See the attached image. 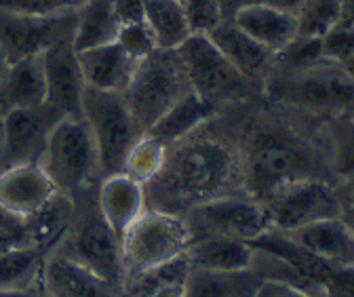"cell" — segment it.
Wrapping results in <instances>:
<instances>
[{
  "instance_id": "cell-1",
  "label": "cell",
  "mask_w": 354,
  "mask_h": 297,
  "mask_svg": "<svg viewBox=\"0 0 354 297\" xmlns=\"http://www.w3.org/2000/svg\"><path fill=\"white\" fill-rule=\"evenodd\" d=\"M213 120L165 148L158 171L144 184L146 209L186 215L207 200L245 194L236 137L215 131Z\"/></svg>"
},
{
  "instance_id": "cell-2",
  "label": "cell",
  "mask_w": 354,
  "mask_h": 297,
  "mask_svg": "<svg viewBox=\"0 0 354 297\" xmlns=\"http://www.w3.org/2000/svg\"><path fill=\"white\" fill-rule=\"evenodd\" d=\"M236 144L241 154L243 190L257 202L301 180L335 184L319 131L313 140L293 126L263 122L255 126L251 124L236 137Z\"/></svg>"
},
{
  "instance_id": "cell-3",
  "label": "cell",
  "mask_w": 354,
  "mask_h": 297,
  "mask_svg": "<svg viewBox=\"0 0 354 297\" xmlns=\"http://www.w3.org/2000/svg\"><path fill=\"white\" fill-rule=\"evenodd\" d=\"M72 202L74 213L70 228L53 253L66 256L84 268L102 274L104 278L122 285L124 268L120 236L102 215V209L97 204V186L78 192L72 196Z\"/></svg>"
},
{
  "instance_id": "cell-4",
  "label": "cell",
  "mask_w": 354,
  "mask_h": 297,
  "mask_svg": "<svg viewBox=\"0 0 354 297\" xmlns=\"http://www.w3.org/2000/svg\"><path fill=\"white\" fill-rule=\"evenodd\" d=\"M190 91L186 70L175 49H154L138 61L136 74L122 97L138 129L148 133L158 118Z\"/></svg>"
},
{
  "instance_id": "cell-5",
  "label": "cell",
  "mask_w": 354,
  "mask_h": 297,
  "mask_svg": "<svg viewBox=\"0 0 354 297\" xmlns=\"http://www.w3.org/2000/svg\"><path fill=\"white\" fill-rule=\"evenodd\" d=\"M38 164L68 196L100 184L97 148L82 116H64L53 126Z\"/></svg>"
},
{
  "instance_id": "cell-6",
  "label": "cell",
  "mask_w": 354,
  "mask_h": 297,
  "mask_svg": "<svg viewBox=\"0 0 354 297\" xmlns=\"http://www.w3.org/2000/svg\"><path fill=\"white\" fill-rule=\"evenodd\" d=\"M190 242L184 215L146 209L120 236L124 278L186 258Z\"/></svg>"
},
{
  "instance_id": "cell-7",
  "label": "cell",
  "mask_w": 354,
  "mask_h": 297,
  "mask_svg": "<svg viewBox=\"0 0 354 297\" xmlns=\"http://www.w3.org/2000/svg\"><path fill=\"white\" fill-rule=\"evenodd\" d=\"M82 118L97 148L100 175L108 178L122 173L129 152L144 135L133 120L122 93L84 87Z\"/></svg>"
},
{
  "instance_id": "cell-8",
  "label": "cell",
  "mask_w": 354,
  "mask_h": 297,
  "mask_svg": "<svg viewBox=\"0 0 354 297\" xmlns=\"http://www.w3.org/2000/svg\"><path fill=\"white\" fill-rule=\"evenodd\" d=\"M268 95L283 106L335 116L354 104V82L342 66L323 61L268 82Z\"/></svg>"
},
{
  "instance_id": "cell-9",
  "label": "cell",
  "mask_w": 354,
  "mask_h": 297,
  "mask_svg": "<svg viewBox=\"0 0 354 297\" xmlns=\"http://www.w3.org/2000/svg\"><path fill=\"white\" fill-rule=\"evenodd\" d=\"M175 53L186 70L190 89L211 106L217 108L249 95L253 80L245 78L221 55L207 34L192 32Z\"/></svg>"
},
{
  "instance_id": "cell-10",
  "label": "cell",
  "mask_w": 354,
  "mask_h": 297,
  "mask_svg": "<svg viewBox=\"0 0 354 297\" xmlns=\"http://www.w3.org/2000/svg\"><path fill=\"white\" fill-rule=\"evenodd\" d=\"M192 240L217 236L243 242H253L266 230H270L263 207L247 194H228L207 200L184 215Z\"/></svg>"
},
{
  "instance_id": "cell-11",
  "label": "cell",
  "mask_w": 354,
  "mask_h": 297,
  "mask_svg": "<svg viewBox=\"0 0 354 297\" xmlns=\"http://www.w3.org/2000/svg\"><path fill=\"white\" fill-rule=\"evenodd\" d=\"M268 215L270 228L291 232L329 218H339L335 184L323 180L293 182L259 202Z\"/></svg>"
},
{
  "instance_id": "cell-12",
  "label": "cell",
  "mask_w": 354,
  "mask_h": 297,
  "mask_svg": "<svg viewBox=\"0 0 354 297\" xmlns=\"http://www.w3.org/2000/svg\"><path fill=\"white\" fill-rule=\"evenodd\" d=\"M64 114L51 104L34 108H15L5 112L3 144H0V169L40 162L53 126Z\"/></svg>"
},
{
  "instance_id": "cell-13",
  "label": "cell",
  "mask_w": 354,
  "mask_h": 297,
  "mask_svg": "<svg viewBox=\"0 0 354 297\" xmlns=\"http://www.w3.org/2000/svg\"><path fill=\"white\" fill-rule=\"evenodd\" d=\"M76 28V13L59 17L28 15L9 9H0V49L9 64L40 55L57 40L72 38Z\"/></svg>"
},
{
  "instance_id": "cell-14",
  "label": "cell",
  "mask_w": 354,
  "mask_h": 297,
  "mask_svg": "<svg viewBox=\"0 0 354 297\" xmlns=\"http://www.w3.org/2000/svg\"><path fill=\"white\" fill-rule=\"evenodd\" d=\"M40 57L47 80V104L57 108L64 116H82L84 80L72 38L57 40L44 49Z\"/></svg>"
},
{
  "instance_id": "cell-15",
  "label": "cell",
  "mask_w": 354,
  "mask_h": 297,
  "mask_svg": "<svg viewBox=\"0 0 354 297\" xmlns=\"http://www.w3.org/2000/svg\"><path fill=\"white\" fill-rule=\"evenodd\" d=\"M42 289L47 297H120L122 285L59 253H49L42 266Z\"/></svg>"
},
{
  "instance_id": "cell-16",
  "label": "cell",
  "mask_w": 354,
  "mask_h": 297,
  "mask_svg": "<svg viewBox=\"0 0 354 297\" xmlns=\"http://www.w3.org/2000/svg\"><path fill=\"white\" fill-rule=\"evenodd\" d=\"M59 190L38 162L0 169V207L19 218H30Z\"/></svg>"
},
{
  "instance_id": "cell-17",
  "label": "cell",
  "mask_w": 354,
  "mask_h": 297,
  "mask_svg": "<svg viewBox=\"0 0 354 297\" xmlns=\"http://www.w3.org/2000/svg\"><path fill=\"white\" fill-rule=\"evenodd\" d=\"M76 55L84 87H93L100 91L124 93L138 68V59H133L118 42L78 51Z\"/></svg>"
},
{
  "instance_id": "cell-18",
  "label": "cell",
  "mask_w": 354,
  "mask_h": 297,
  "mask_svg": "<svg viewBox=\"0 0 354 297\" xmlns=\"http://www.w3.org/2000/svg\"><path fill=\"white\" fill-rule=\"evenodd\" d=\"M287 234L329 266H354V230L342 218H329Z\"/></svg>"
},
{
  "instance_id": "cell-19",
  "label": "cell",
  "mask_w": 354,
  "mask_h": 297,
  "mask_svg": "<svg viewBox=\"0 0 354 297\" xmlns=\"http://www.w3.org/2000/svg\"><path fill=\"white\" fill-rule=\"evenodd\" d=\"M97 204L112 230L122 236V232L146 211L144 184L127 173L102 178L97 184Z\"/></svg>"
},
{
  "instance_id": "cell-20",
  "label": "cell",
  "mask_w": 354,
  "mask_h": 297,
  "mask_svg": "<svg viewBox=\"0 0 354 297\" xmlns=\"http://www.w3.org/2000/svg\"><path fill=\"white\" fill-rule=\"evenodd\" d=\"M207 36L219 49V53L249 80H257L270 70L274 61V55L268 49H263L249 34H245L232 19H224Z\"/></svg>"
},
{
  "instance_id": "cell-21",
  "label": "cell",
  "mask_w": 354,
  "mask_h": 297,
  "mask_svg": "<svg viewBox=\"0 0 354 297\" xmlns=\"http://www.w3.org/2000/svg\"><path fill=\"white\" fill-rule=\"evenodd\" d=\"M232 21L272 55L281 53L297 36V19L293 13L261 5H243Z\"/></svg>"
},
{
  "instance_id": "cell-22",
  "label": "cell",
  "mask_w": 354,
  "mask_h": 297,
  "mask_svg": "<svg viewBox=\"0 0 354 297\" xmlns=\"http://www.w3.org/2000/svg\"><path fill=\"white\" fill-rule=\"evenodd\" d=\"M47 104V80H44L42 57L32 55L11 61L0 87V110L34 108Z\"/></svg>"
},
{
  "instance_id": "cell-23",
  "label": "cell",
  "mask_w": 354,
  "mask_h": 297,
  "mask_svg": "<svg viewBox=\"0 0 354 297\" xmlns=\"http://www.w3.org/2000/svg\"><path fill=\"white\" fill-rule=\"evenodd\" d=\"M261 278L251 270H209L190 266L182 297H255Z\"/></svg>"
},
{
  "instance_id": "cell-24",
  "label": "cell",
  "mask_w": 354,
  "mask_h": 297,
  "mask_svg": "<svg viewBox=\"0 0 354 297\" xmlns=\"http://www.w3.org/2000/svg\"><path fill=\"white\" fill-rule=\"evenodd\" d=\"M215 116H217V108L211 106L209 102H205L203 97H198L194 91H190L177 104H173L158 118V122L152 126V129L144 135L154 137L156 142H160L167 148L175 142L184 140L186 135H190L192 131H196L198 126L213 120Z\"/></svg>"
},
{
  "instance_id": "cell-25",
  "label": "cell",
  "mask_w": 354,
  "mask_h": 297,
  "mask_svg": "<svg viewBox=\"0 0 354 297\" xmlns=\"http://www.w3.org/2000/svg\"><path fill=\"white\" fill-rule=\"evenodd\" d=\"M120 19L114 0H84L76 11V28L72 36L74 51H86L116 42Z\"/></svg>"
},
{
  "instance_id": "cell-26",
  "label": "cell",
  "mask_w": 354,
  "mask_h": 297,
  "mask_svg": "<svg viewBox=\"0 0 354 297\" xmlns=\"http://www.w3.org/2000/svg\"><path fill=\"white\" fill-rule=\"evenodd\" d=\"M325 156L335 184L354 180V114L342 112L325 120L319 129Z\"/></svg>"
},
{
  "instance_id": "cell-27",
  "label": "cell",
  "mask_w": 354,
  "mask_h": 297,
  "mask_svg": "<svg viewBox=\"0 0 354 297\" xmlns=\"http://www.w3.org/2000/svg\"><path fill=\"white\" fill-rule=\"evenodd\" d=\"M72 213H74L72 196L57 192L47 204H42L34 215L26 218L32 247H36L44 256L53 253L70 228Z\"/></svg>"
},
{
  "instance_id": "cell-28",
  "label": "cell",
  "mask_w": 354,
  "mask_h": 297,
  "mask_svg": "<svg viewBox=\"0 0 354 297\" xmlns=\"http://www.w3.org/2000/svg\"><path fill=\"white\" fill-rule=\"evenodd\" d=\"M188 264L209 270H249L253 247L232 238H196L188 247Z\"/></svg>"
},
{
  "instance_id": "cell-29",
  "label": "cell",
  "mask_w": 354,
  "mask_h": 297,
  "mask_svg": "<svg viewBox=\"0 0 354 297\" xmlns=\"http://www.w3.org/2000/svg\"><path fill=\"white\" fill-rule=\"evenodd\" d=\"M144 21L156 49H177L192 34L182 0H144Z\"/></svg>"
},
{
  "instance_id": "cell-30",
  "label": "cell",
  "mask_w": 354,
  "mask_h": 297,
  "mask_svg": "<svg viewBox=\"0 0 354 297\" xmlns=\"http://www.w3.org/2000/svg\"><path fill=\"white\" fill-rule=\"evenodd\" d=\"M44 253L36 247H19L0 256V291H24L42 285Z\"/></svg>"
},
{
  "instance_id": "cell-31",
  "label": "cell",
  "mask_w": 354,
  "mask_h": 297,
  "mask_svg": "<svg viewBox=\"0 0 354 297\" xmlns=\"http://www.w3.org/2000/svg\"><path fill=\"white\" fill-rule=\"evenodd\" d=\"M346 0H304L295 13L297 36L321 38L344 19Z\"/></svg>"
},
{
  "instance_id": "cell-32",
  "label": "cell",
  "mask_w": 354,
  "mask_h": 297,
  "mask_svg": "<svg viewBox=\"0 0 354 297\" xmlns=\"http://www.w3.org/2000/svg\"><path fill=\"white\" fill-rule=\"evenodd\" d=\"M162 156H165V146L150 135H142L129 152L122 173L138 180L140 184H146L158 171Z\"/></svg>"
},
{
  "instance_id": "cell-33",
  "label": "cell",
  "mask_w": 354,
  "mask_h": 297,
  "mask_svg": "<svg viewBox=\"0 0 354 297\" xmlns=\"http://www.w3.org/2000/svg\"><path fill=\"white\" fill-rule=\"evenodd\" d=\"M319 40H321V53L325 61L342 66L354 55V23L342 19Z\"/></svg>"
},
{
  "instance_id": "cell-34",
  "label": "cell",
  "mask_w": 354,
  "mask_h": 297,
  "mask_svg": "<svg viewBox=\"0 0 354 297\" xmlns=\"http://www.w3.org/2000/svg\"><path fill=\"white\" fill-rule=\"evenodd\" d=\"M84 5V0H0V9H9L28 15L59 17L76 13Z\"/></svg>"
},
{
  "instance_id": "cell-35",
  "label": "cell",
  "mask_w": 354,
  "mask_h": 297,
  "mask_svg": "<svg viewBox=\"0 0 354 297\" xmlns=\"http://www.w3.org/2000/svg\"><path fill=\"white\" fill-rule=\"evenodd\" d=\"M186 19L190 26V32L196 34H209L213 28H217L224 21L219 0H182Z\"/></svg>"
},
{
  "instance_id": "cell-36",
  "label": "cell",
  "mask_w": 354,
  "mask_h": 297,
  "mask_svg": "<svg viewBox=\"0 0 354 297\" xmlns=\"http://www.w3.org/2000/svg\"><path fill=\"white\" fill-rule=\"evenodd\" d=\"M118 45L133 57V59H144L148 57L154 49H156V42L146 26V21H138V23H124L120 26L118 38H116Z\"/></svg>"
},
{
  "instance_id": "cell-37",
  "label": "cell",
  "mask_w": 354,
  "mask_h": 297,
  "mask_svg": "<svg viewBox=\"0 0 354 297\" xmlns=\"http://www.w3.org/2000/svg\"><path fill=\"white\" fill-rule=\"evenodd\" d=\"M28 245H32L28 220L0 207V256Z\"/></svg>"
},
{
  "instance_id": "cell-38",
  "label": "cell",
  "mask_w": 354,
  "mask_h": 297,
  "mask_svg": "<svg viewBox=\"0 0 354 297\" xmlns=\"http://www.w3.org/2000/svg\"><path fill=\"white\" fill-rule=\"evenodd\" d=\"M323 282H325L327 297H354V266L352 268L327 266Z\"/></svg>"
},
{
  "instance_id": "cell-39",
  "label": "cell",
  "mask_w": 354,
  "mask_h": 297,
  "mask_svg": "<svg viewBox=\"0 0 354 297\" xmlns=\"http://www.w3.org/2000/svg\"><path fill=\"white\" fill-rule=\"evenodd\" d=\"M255 297H319V295H310V293H304L299 289H293V287H287L281 282L263 280Z\"/></svg>"
},
{
  "instance_id": "cell-40",
  "label": "cell",
  "mask_w": 354,
  "mask_h": 297,
  "mask_svg": "<svg viewBox=\"0 0 354 297\" xmlns=\"http://www.w3.org/2000/svg\"><path fill=\"white\" fill-rule=\"evenodd\" d=\"M301 3H304V0H245V5H261V7L287 11V13H293V15L297 13Z\"/></svg>"
},
{
  "instance_id": "cell-41",
  "label": "cell",
  "mask_w": 354,
  "mask_h": 297,
  "mask_svg": "<svg viewBox=\"0 0 354 297\" xmlns=\"http://www.w3.org/2000/svg\"><path fill=\"white\" fill-rule=\"evenodd\" d=\"M0 297H47L42 285L34 289H24V291H0Z\"/></svg>"
},
{
  "instance_id": "cell-42",
  "label": "cell",
  "mask_w": 354,
  "mask_h": 297,
  "mask_svg": "<svg viewBox=\"0 0 354 297\" xmlns=\"http://www.w3.org/2000/svg\"><path fill=\"white\" fill-rule=\"evenodd\" d=\"M245 5V0H219L221 13H224V19H232L234 13Z\"/></svg>"
},
{
  "instance_id": "cell-43",
  "label": "cell",
  "mask_w": 354,
  "mask_h": 297,
  "mask_svg": "<svg viewBox=\"0 0 354 297\" xmlns=\"http://www.w3.org/2000/svg\"><path fill=\"white\" fill-rule=\"evenodd\" d=\"M7 68H9V59H7L5 51H3V49H0V87H3V80H5Z\"/></svg>"
},
{
  "instance_id": "cell-44",
  "label": "cell",
  "mask_w": 354,
  "mask_h": 297,
  "mask_svg": "<svg viewBox=\"0 0 354 297\" xmlns=\"http://www.w3.org/2000/svg\"><path fill=\"white\" fill-rule=\"evenodd\" d=\"M342 70H344V72L350 76V80L354 82V55H352L348 61H344V64H342Z\"/></svg>"
},
{
  "instance_id": "cell-45",
  "label": "cell",
  "mask_w": 354,
  "mask_h": 297,
  "mask_svg": "<svg viewBox=\"0 0 354 297\" xmlns=\"http://www.w3.org/2000/svg\"><path fill=\"white\" fill-rule=\"evenodd\" d=\"M337 190H339V192L354 194V180H352V182H346V184H337Z\"/></svg>"
},
{
  "instance_id": "cell-46",
  "label": "cell",
  "mask_w": 354,
  "mask_h": 297,
  "mask_svg": "<svg viewBox=\"0 0 354 297\" xmlns=\"http://www.w3.org/2000/svg\"><path fill=\"white\" fill-rule=\"evenodd\" d=\"M3 120H5V112L0 110V144H3Z\"/></svg>"
},
{
  "instance_id": "cell-47",
  "label": "cell",
  "mask_w": 354,
  "mask_h": 297,
  "mask_svg": "<svg viewBox=\"0 0 354 297\" xmlns=\"http://www.w3.org/2000/svg\"><path fill=\"white\" fill-rule=\"evenodd\" d=\"M346 112H350V114H354V104H352V106H350V108H348Z\"/></svg>"
}]
</instances>
